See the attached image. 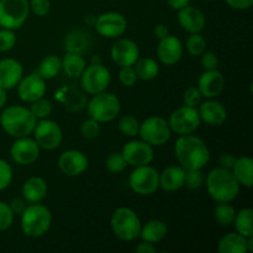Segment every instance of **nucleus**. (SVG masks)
<instances>
[{
  "mask_svg": "<svg viewBox=\"0 0 253 253\" xmlns=\"http://www.w3.org/2000/svg\"><path fill=\"white\" fill-rule=\"evenodd\" d=\"M121 153H123L127 166H132L133 168L150 165L155 158L152 146L142 140L128 141L123 147Z\"/></svg>",
  "mask_w": 253,
  "mask_h": 253,
  "instance_id": "nucleus-15",
  "label": "nucleus"
},
{
  "mask_svg": "<svg viewBox=\"0 0 253 253\" xmlns=\"http://www.w3.org/2000/svg\"><path fill=\"white\" fill-rule=\"evenodd\" d=\"M14 212L10 209L9 204L0 202V232L9 229L14 222Z\"/></svg>",
  "mask_w": 253,
  "mask_h": 253,
  "instance_id": "nucleus-43",
  "label": "nucleus"
},
{
  "mask_svg": "<svg viewBox=\"0 0 253 253\" xmlns=\"http://www.w3.org/2000/svg\"><path fill=\"white\" fill-rule=\"evenodd\" d=\"M235 178L240 185L245 188H252L253 185V160L249 156L239 157L235 161L234 167L231 168Z\"/></svg>",
  "mask_w": 253,
  "mask_h": 253,
  "instance_id": "nucleus-27",
  "label": "nucleus"
},
{
  "mask_svg": "<svg viewBox=\"0 0 253 253\" xmlns=\"http://www.w3.org/2000/svg\"><path fill=\"white\" fill-rule=\"evenodd\" d=\"M183 100H184V105L198 108V105L202 103L203 95L198 86H189L183 94Z\"/></svg>",
  "mask_w": 253,
  "mask_h": 253,
  "instance_id": "nucleus-45",
  "label": "nucleus"
},
{
  "mask_svg": "<svg viewBox=\"0 0 253 253\" xmlns=\"http://www.w3.org/2000/svg\"><path fill=\"white\" fill-rule=\"evenodd\" d=\"M94 26L100 36L106 39H118L125 34L127 29V21L120 12L108 11L99 15L94 20Z\"/></svg>",
  "mask_w": 253,
  "mask_h": 253,
  "instance_id": "nucleus-13",
  "label": "nucleus"
},
{
  "mask_svg": "<svg viewBox=\"0 0 253 253\" xmlns=\"http://www.w3.org/2000/svg\"><path fill=\"white\" fill-rule=\"evenodd\" d=\"M40 146L35 138L24 136L17 137L10 147V156L16 165L29 166L36 162L40 157Z\"/></svg>",
  "mask_w": 253,
  "mask_h": 253,
  "instance_id": "nucleus-14",
  "label": "nucleus"
},
{
  "mask_svg": "<svg viewBox=\"0 0 253 253\" xmlns=\"http://www.w3.org/2000/svg\"><path fill=\"white\" fill-rule=\"evenodd\" d=\"M111 59L119 67H130L140 58V49L137 43L130 39H119L111 46Z\"/></svg>",
  "mask_w": 253,
  "mask_h": 253,
  "instance_id": "nucleus-18",
  "label": "nucleus"
},
{
  "mask_svg": "<svg viewBox=\"0 0 253 253\" xmlns=\"http://www.w3.org/2000/svg\"><path fill=\"white\" fill-rule=\"evenodd\" d=\"M32 133H34V138L40 148L46 151L58 148L63 140V131L58 123L47 118L37 121Z\"/></svg>",
  "mask_w": 253,
  "mask_h": 253,
  "instance_id": "nucleus-12",
  "label": "nucleus"
},
{
  "mask_svg": "<svg viewBox=\"0 0 253 253\" xmlns=\"http://www.w3.org/2000/svg\"><path fill=\"white\" fill-rule=\"evenodd\" d=\"M30 11L34 12L36 16L43 17L51 10V1L49 0H30Z\"/></svg>",
  "mask_w": 253,
  "mask_h": 253,
  "instance_id": "nucleus-47",
  "label": "nucleus"
},
{
  "mask_svg": "<svg viewBox=\"0 0 253 253\" xmlns=\"http://www.w3.org/2000/svg\"><path fill=\"white\" fill-rule=\"evenodd\" d=\"M209 197L216 203H231L239 197L241 185L231 169L216 167L205 175Z\"/></svg>",
  "mask_w": 253,
  "mask_h": 253,
  "instance_id": "nucleus-2",
  "label": "nucleus"
},
{
  "mask_svg": "<svg viewBox=\"0 0 253 253\" xmlns=\"http://www.w3.org/2000/svg\"><path fill=\"white\" fill-rule=\"evenodd\" d=\"M236 215V209L230 203H217L214 209V217L220 226L232 225Z\"/></svg>",
  "mask_w": 253,
  "mask_h": 253,
  "instance_id": "nucleus-35",
  "label": "nucleus"
},
{
  "mask_svg": "<svg viewBox=\"0 0 253 253\" xmlns=\"http://www.w3.org/2000/svg\"><path fill=\"white\" fill-rule=\"evenodd\" d=\"M253 210L251 208H245L240 211H236L235 215V220L232 224L235 225L236 232L245 237H252L253 236Z\"/></svg>",
  "mask_w": 253,
  "mask_h": 253,
  "instance_id": "nucleus-31",
  "label": "nucleus"
},
{
  "mask_svg": "<svg viewBox=\"0 0 253 253\" xmlns=\"http://www.w3.org/2000/svg\"><path fill=\"white\" fill-rule=\"evenodd\" d=\"M236 158V156L232 155V153H222L219 157L220 167L226 168V169H231V168L234 167Z\"/></svg>",
  "mask_w": 253,
  "mask_h": 253,
  "instance_id": "nucleus-51",
  "label": "nucleus"
},
{
  "mask_svg": "<svg viewBox=\"0 0 253 253\" xmlns=\"http://www.w3.org/2000/svg\"><path fill=\"white\" fill-rule=\"evenodd\" d=\"M119 81L126 88H131L137 82V76L133 69V66L130 67H121L120 72H119Z\"/></svg>",
  "mask_w": 253,
  "mask_h": 253,
  "instance_id": "nucleus-44",
  "label": "nucleus"
},
{
  "mask_svg": "<svg viewBox=\"0 0 253 253\" xmlns=\"http://www.w3.org/2000/svg\"><path fill=\"white\" fill-rule=\"evenodd\" d=\"M12 180V168L5 160L0 158V192L5 190Z\"/></svg>",
  "mask_w": 253,
  "mask_h": 253,
  "instance_id": "nucleus-46",
  "label": "nucleus"
},
{
  "mask_svg": "<svg viewBox=\"0 0 253 253\" xmlns=\"http://www.w3.org/2000/svg\"><path fill=\"white\" fill-rule=\"evenodd\" d=\"M133 69H135L137 79H141V81H152L160 73V66L157 61L151 57L138 58L133 64Z\"/></svg>",
  "mask_w": 253,
  "mask_h": 253,
  "instance_id": "nucleus-30",
  "label": "nucleus"
},
{
  "mask_svg": "<svg viewBox=\"0 0 253 253\" xmlns=\"http://www.w3.org/2000/svg\"><path fill=\"white\" fill-rule=\"evenodd\" d=\"M6 101H7V90L0 88V109L4 108Z\"/></svg>",
  "mask_w": 253,
  "mask_h": 253,
  "instance_id": "nucleus-55",
  "label": "nucleus"
},
{
  "mask_svg": "<svg viewBox=\"0 0 253 253\" xmlns=\"http://www.w3.org/2000/svg\"><path fill=\"white\" fill-rule=\"evenodd\" d=\"M205 184V174L202 169H188L185 170L184 187L189 190H198Z\"/></svg>",
  "mask_w": 253,
  "mask_h": 253,
  "instance_id": "nucleus-39",
  "label": "nucleus"
},
{
  "mask_svg": "<svg viewBox=\"0 0 253 253\" xmlns=\"http://www.w3.org/2000/svg\"><path fill=\"white\" fill-rule=\"evenodd\" d=\"M17 95L24 103H34L43 98L46 94V81L39 73H31L22 77L17 84Z\"/></svg>",
  "mask_w": 253,
  "mask_h": 253,
  "instance_id": "nucleus-16",
  "label": "nucleus"
},
{
  "mask_svg": "<svg viewBox=\"0 0 253 253\" xmlns=\"http://www.w3.org/2000/svg\"><path fill=\"white\" fill-rule=\"evenodd\" d=\"M174 155L179 166L185 170L203 169L210 161V150L205 141L193 133L182 135L177 138Z\"/></svg>",
  "mask_w": 253,
  "mask_h": 253,
  "instance_id": "nucleus-1",
  "label": "nucleus"
},
{
  "mask_svg": "<svg viewBox=\"0 0 253 253\" xmlns=\"http://www.w3.org/2000/svg\"><path fill=\"white\" fill-rule=\"evenodd\" d=\"M182 41L178 37L168 35L160 40L157 46V57L165 66H174L183 57Z\"/></svg>",
  "mask_w": 253,
  "mask_h": 253,
  "instance_id": "nucleus-19",
  "label": "nucleus"
},
{
  "mask_svg": "<svg viewBox=\"0 0 253 253\" xmlns=\"http://www.w3.org/2000/svg\"><path fill=\"white\" fill-rule=\"evenodd\" d=\"M172 133L169 124L162 116L147 118L142 124H140V131H138L141 140L147 142L152 147L167 143L170 140Z\"/></svg>",
  "mask_w": 253,
  "mask_h": 253,
  "instance_id": "nucleus-8",
  "label": "nucleus"
},
{
  "mask_svg": "<svg viewBox=\"0 0 253 253\" xmlns=\"http://www.w3.org/2000/svg\"><path fill=\"white\" fill-rule=\"evenodd\" d=\"M21 230L26 236L39 239L46 235L52 225V212L46 205L34 203L29 204L22 211Z\"/></svg>",
  "mask_w": 253,
  "mask_h": 253,
  "instance_id": "nucleus-4",
  "label": "nucleus"
},
{
  "mask_svg": "<svg viewBox=\"0 0 253 253\" xmlns=\"http://www.w3.org/2000/svg\"><path fill=\"white\" fill-rule=\"evenodd\" d=\"M89 167V160L82 151H64L58 158V168L67 177H79Z\"/></svg>",
  "mask_w": 253,
  "mask_h": 253,
  "instance_id": "nucleus-17",
  "label": "nucleus"
},
{
  "mask_svg": "<svg viewBox=\"0 0 253 253\" xmlns=\"http://www.w3.org/2000/svg\"><path fill=\"white\" fill-rule=\"evenodd\" d=\"M198 111L202 123L209 126H221L227 119V110L222 103L215 99H208L200 103Z\"/></svg>",
  "mask_w": 253,
  "mask_h": 253,
  "instance_id": "nucleus-22",
  "label": "nucleus"
},
{
  "mask_svg": "<svg viewBox=\"0 0 253 253\" xmlns=\"http://www.w3.org/2000/svg\"><path fill=\"white\" fill-rule=\"evenodd\" d=\"M101 63V58L99 54H95V56L91 57V64H99Z\"/></svg>",
  "mask_w": 253,
  "mask_h": 253,
  "instance_id": "nucleus-56",
  "label": "nucleus"
},
{
  "mask_svg": "<svg viewBox=\"0 0 253 253\" xmlns=\"http://www.w3.org/2000/svg\"><path fill=\"white\" fill-rule=\"evenodd\" d=\"M100 124L90 118L84 120L79 127L82 137L85 138V140H95L100 135Z\"/></svg>",
  "mask_w": 253,
  "mask_h": 253,
  "instance_id": "nucleus-41",
  "label": "nucleus"
},
{
  "mask_svg": "<svg viewBox=\"0 0 253 253\" xmlns=\"http://www.w3.org/2000/svg\"><path fill=\"white\" fill-rule=\"evenodd\" d=\"M30 14L27 0H0V27L17 30L26 22Z\"/></svg>",
  "mask_w": 253,
  "mask_h": 253,
  "instance_id": "nucleus-7",
  "label": "nucleus"
},
{
  "mask_svg": "<svg viewBox=\"0 0 253 253\" xmlns=\"http://www.w3.org/2000/svg\"><path fill=\"white\" fill-rule=\"evenodd\" d=\"M185 48L192 56H200L207 49V41L202 34H189L185 42Z\"/></svg>",
  "mask_w": 253,
  "mask_h": 253,
  "instance_id": "nucleus-38",
  "label": "nucleus"
},
{
  "mask_svg": "<svg viewBox=\"0 0 253 253\" xmlns=\"http://www.w3.org/2000/svg\"><path fill=\"white\" fill-rule=\"evenodd\" d=\"M128 185L135 194L151 195L160 188V173L150 165L135 167L128 177Z\"/></svg>",
  "mask_w": 253,
  "mask_h": 253,
  "instance_id": "nucleus-9",
  "label": "nucleus"
},
{
  "mask_svg": "<svg viewBox=\"0 0 253 253\" xmlns=\"http://www.w3.org/2000/svg\"><path fill=\"white\" fill-rule=\"evenodd\" d=\"M9 207L11 211L14 212V215H21L25 208L27 207V202L24 198H14V199L10 200Z\"/></svg>",
  "mask_w": 253,
  "mask_h": 253,
  "instance_id": "nucleus-49",
  "label": "nucleus"
},
{
  "mask_svg": "<svg viewBox=\"0 0 253 253\" xmlns=\"http://www.w3.org/2000/svg\"><path fill=\"white\" fill-rule=\"evenodd\" d=\"M79 78L82 89L86 94L95 95L108 89L111 82V74L110 71L101 63L90 64L85 67Z\"/></svg>",
  "mask_w": 253,
  "mask_h": 253,
  "instance_id": "nucleus-11",
  "label": "nucleus"
},
{
  "mask_svg": "<svg viewBox=\"0 0 253 253\" xmlns=\"http://www.w3.org/2000/svg\"><path fill=\"white\" fill-rule=\"evenodd\" d=\"M167 121L172 132L177 133L178 136L194 133L202 124L198 108L187 105L175 109Z\"/></svg>",
  "mask_w": 253,
  "mask_h": 253,
  "instance_id": "nucleus-10",
  "label": "nucleus"
},
{
  "mask_svg": "<svg viewBox=\"0 0 253 253\" xmlns=\"http://www.w3.org/2000/svg\"><path fill=\"white\" fill-rule=\"evenodd\" d=\"M24 77V67L17 59L4 58L0 61V88L14 89Z\"/></svg>",
  "mask_w": 253,
  "mask_h": 253,
  "instance_id": "nucleus-23",
  "label": "nucleus"
},
{
  "mask_svg": "<svg viewBox=\"0 0 253 253\" xmlns=\"http://www.w3.org/2000/svg\"><path fill=\"white\" fill-rule=\"evenodd\" d=\"M121 110V103L118 96L109 91L95 94L86 104V111L90 119L99 124L110 123L115 120Z\"/></svg>",
  "mask_w": 253,
  "mask_h": 253,
  "instance_id": "nucleus-6",
  "label": "nucleus"
},
{
  "mask_svg": "<svg viewBox=\"0 0 253 253\" xmlns=\"http://www.w3.org/2000/svg\"><path fill=\"white\" fill-rule=\"evenodd\" d=\"M62 62V71L71 78H79L86 67V62L83 54L76 52H66Z\"/></svg>",
  "mask_w": 253,
  "mask_h": 253,
  "instance_id": "nucleus-29",
  "label": "nucleus"
},
{
  "mask_svg": "<svg viewBox=\"0 0 253 253\" xmlns=\"http://www.w3.org/2000/svg\"><path fill=\"white\" fill-rule=\"evenodd\" d=\"M177 17L180 27L188 34H199L207 25V19L202 10L190 4L178 10Z\"/></svg>",
  "mask_w": 253,
  "mask_h": 253,
  "instance_id": "nucleus-20",
  "label": "nucleus"
},
{
  "mask_svg": "<svg viewBox=\"0 0 253 253\" xmlns=\"http://www.w3.org/2000/svg\"><path fill=\"white\" fill-rule=\"evenodd\" d=\"M153 32H155L156 37H157L158 40L163 39V37H166L169 35V30H168L167 25H165V24H158L157 26L155 27V30H153Z\"/></svg>",
  "mask_w": 253,
  "mask_h": 253,
  "instance_id": "nucleus-54",
  "label": "nucleus"
},
{
  "mask_svg": "<svg viewBox=\"0 0 253 253\" xmlns=\"http://www.w3.org/2000/svg\"><path fill=\"white\" fill-rule=\"evenodd\" d=\"M198 89L202 93L203 98L215 99L222 93L225 86L224 76L217 69L204 71L198 79Z\"/></svg>",
  "mask_w": 253,
  "mask_h": 253,
  "instance_id": "nucleus-21",
  "label": "nucleus"
},
{
  "mask_svg": "<svg viewBox=\"0 0 253 253\" xmlns=\"http://www.w3.org/2000/svg\"><path fill=\"white\" fill-rule=\"evenodd\" d=\"M185 169L182 166H169L160 173V188L165 192H177L184 187Z\"/></svg>",
  "mask_w": 253,
  "mask_h": 253,
  "instance_id": "nucleus-24",
  "label": "nucleus"
},
{
  "mask_svg": "<svg viewBox=\"0 0 253 253\" xmlns=\"http://www.w3.org/2000/svg\"><path fill=\"white\" fill-rule=\"evenodd\" d=\"M207 1H216V0H207Z\"/></svg>",
  "mask_w": 253,
  "mask_h": 253,
  "instance_id": "nucleus-57",
  "label": "nucleus"
},
{
  "mask_svg": "<svg viewBox=\"0 0 253 253\" xmlns=\"http://www.w3.org/2000/svg\"><path fill=\"white\" fill-rule=\"evenodd\" d=\"M37 119L29 108L22 105L6 106L0 114V125L11 137L30 136L36 126Z\"/></svg>",
  "mask_w": 253,
  "mask_h": 253,
  "instance_id": "nucleus-3",
  "label": "nucleus"
},
{
  "mask_svg": "<svg viewBox=\"0 0 253 253\" xmlns=\"http://www.w3.org/2000/svg\"><path fill=\"white\" fill-rule=\"evenodd\" d=\"M168 227L167 224L162 220H148L145 225H142L140 232V239L142 241L150 242V244H158L167 236Z\"/></svg>",
  "mask_w": 253,
  "mask_h": 253,
  "instance_id": "nucleus-26",
  "label": "nucleus"
},
{
  "mask_svg": "<svg viewBox=\"0 0 253 253\" xmlns=\"http://www.w3.org/2000/svg\"><path fill=\"white\" fill-rule=\"evenodd\" d=\"M200 66L204 71H212L219 68V58L214 52H203L200 54Z\"/></svg>",
  "mask_w": 253,
  "mask_h": 253,
  "instance_id": "nucleus-48",
  "label": "nucleus"
},
{
  "mask_svg": "<svg viewBox=\"0 0 253 253\" xmlns=\"http://www.w3.org/2000/svg\"><path fill=\"white\" fill-rule=\"evenodd\" d=\"M64 91L63 94H59V100L63 103L64 108L69 111H81L85 106L86 98L78 91L77 89L67 88L62 89Z\"/></svg>",
  "mask_w": 253,
  "mask_h": 253,
  "instance_id": "nucleus-32",
  "label": "nucleus"
},
{
  "mask_svg": "<svg viewBox=\"0 0 253 253\" xmlns=\"http://www.w3.org/2000/svg\"><path fill=\"white\" fill-rule=\"evenodd\" d=\"M29 109L37 120L39 119L41 120V119H46L51 115L52 110H53V105H52V103L48 99H46L43 96V98L37 99L34 103H31V106Z\"/></svg>",
  "mask_w": 253,
  "mask_h": 253,
  "instance_id": "nucleus-37",
  "label": "nucleus"
},
{
  "mask_svg": "<svg viewBox=\"0 0 253 253\" xmlns=\"http://www.w3.org/2000/svg\"><path fill=\"white\" fill-rule=\"evenodd\" d=\"M110 226L114 235L121 241H133L140 237L141 222L138 215L130 208H119L113 212Z\"/></svg>",
  "mask_w": 253,
  "mask_h": 253,
  "instance_id": "nucleus-5",
  "label": "nucleus"
},
{
  "mask_svg": "<svg viewBox=\"0 0 253 253\" xmlns=\"http://www.w3.org/2000/svg\"><path fill=\"white\" fill-rule=\"evenodd\" d=\"M217 251L220 253H247V237L239 232H231L220 239L217 244Z\"/></svg>",
  "mask_w": 253,
  "mask_h": 253,
  "instance_id": "nucleus-28",
  "label": "nucleus"
},
{
  "mask_svg": "<svg viewBox=\"0 0 253 253\" xmlns=\"http://www.w3.org/2000/svg\"><path fill=\"white\" fill-rule=\"evenodd\" d=\"M61 71H62L61 58L54 56V54H49V56L44 57V58L41 61L37 73H39L44 81H49V79L56 78Z\"/></svg>",
  "mask_w": 253,
  "mask_h": 253,
  "instance_id": "nucleus-34",
  "label": "nucleus"
},
{
  "mask_svg": "<svg viewBox=\"0 0 253 253\" xmlns=\"http://www.w3.org/2000/svg\"><path fill=\"white\" fill-rule=\"evenodd\" d=\"M47 183L41 177H31L22 184L21 194L27 204L41 203L47 195Z\"/></svg>",
  "mask_w": 253,
  "mask_h": 253,
  "instance_id": "nucleus-25",
  "label": "nucleus"
},
{
  "mask_svg": "<svg viewBox=\"0 0 253 253\" xmlns=\"http://www.w3.org/2000/svg\"><path fill=\"white\" fill-rule=\"evenodd\" d=\"M16 44V35L14 30L0 29V52H9Z\"/></svg>",
  "mask_w": 253,
  "mask_h": 253,
  "instance_id": "nucleus-42",
  "label": "nucleus"
},
{
  "mask_svg": "<svg viewBox=\"0 0 253 253\" xmlns=\"http://www.w3.org/2000/svg\"><path fill=\"white\" fill-rule=\"evenodd\" d=\"M225 1L235 10H247L253 5V0H225Z\"/></svg>",
  "mask_w": 253,
  "mask_h": 253,
  "instance_id": "nucleus-50",
  "label": "nucleus"
},
{
  "mask_svg": "<svg viewBox=\"0 0 253 253\" xmlns=\"http://www.w3.org/2000/svg\"><path fill=\"white\" fill-rule=\"evenodd\" d=\"M89 46V40L86 34L81 30H74L71 34L67 35L64 41V48L66 52H76V53L83 54Z\"/></svg>",
  "mask_w": 253,
  "mask_h": 253,
  "instance_id": "nucleus-33",
  "label": "nucleus"
},
{
  "mask_svg": "<svg viewBox=\"0 0 253 253\" xmlns=\"http://www.w3.org/2000/svg\"><path fill=\"white\" fill-rule=\"evenodd\" d=\"M135 251L137 253H156L157 252V249L155 247V245L150 244V242L142 241L136 246Z\"/></svg>",
  "mask_w": 253,
  "mask_h": 253,
  "instance_id": "nucleus-52",
  "label": "nucleus"
},
{
  "mask_svg": "<svg viewBox=\"0 0 253 253\" xmlns=\"http://www.w3.org/2000/svg\"><path fill=\"white\" fill-rule=\"evenodd\" d=\"M119 131L126 137H136L140 131V123L132 115H123L119 120Z\"/></svg>",
  "mask_w": 253,
  "mask_h": 253,
  "instance_id": "nucleus-36",
  "label": "nucleus"
},
{
  "mask_svg": "<svg viewBox=\"0 0 253 253\" xmlns=\"http://www.w3.org/2000/svg\"><path fill=\"white\" fill-rule=\"evenodd\" d=\"M168 4V6L173 10H179L182 7L187 6V5L190 4V0H166Z\"/></svg>",
  "mask_w": 253,
  "mask_h": 253,
  "instance_id": "nucleus-53",
  "label": "nucleus"
},
{
  "mask_svg": "<svg viewBox=\"0 0 253 253\" xmlns=\"http://www.w3.org/2000/svg\"><path fill=\"white\" fill-rule=\"evenodd\" d=\"M105 167L110 173L118 174V173H121L125 170V168L127 167V163H126L125 158H124L123 153L113 152L106 157Z\"/></svg>",
  "mask_w": 253,
  "mask_h": 253,
  "instance_id": "nucleus-40",
  "label": "nucleus"
}]
</instances>
